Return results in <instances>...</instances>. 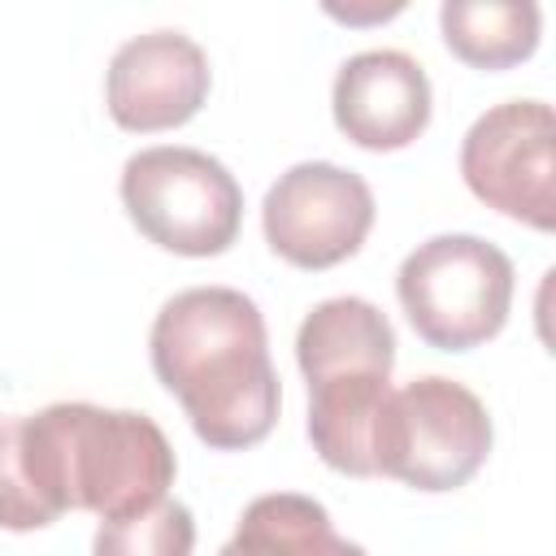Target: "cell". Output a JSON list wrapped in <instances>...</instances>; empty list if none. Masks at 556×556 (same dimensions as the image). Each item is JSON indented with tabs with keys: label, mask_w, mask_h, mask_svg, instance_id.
<instances>
[{
	"label": "cell",
	"mask_w": 556,
	"mask_h": 556,
	"mask_svg": "<svg viewBox=\"0 0 556 556\" xmlns=\"http://www.w3.org/2000/svg\"><path fill=\"white\" fill-rule=\"evenodd\" d=\"M374 478H395L413 491L465 486L491 452L486 404L443 374H426L391 391L374 421Z\"/></svg>",
	"instance_id": "277c9868"
},
{
	"label": "cell",
	"mask_w": 556,
	"mask_h": 556,
	"mask_svg": "<svg viewBox=\"0 0 556 556\" xmlns=\"http://www.w3.org/2000/svg\"><path fill=\"white\" fill-rule=\"evenodd\" d=\"M195 521L178 500H156L152 508L109 517L96 530L91 556H191Z\"/></svg>",
	"instance_id": "4fadbf2b"
},
{
	"label": "cell",
	"mask_w": 556,
	"mask_h": 556,
	"mask_svg": "<svg viewBox=\"0 0 556 556\" xmlns=\"http://www.w3.org/2000/svg\"><path fill=\"white\" fill-rule=\"evenodd\" d=\"M217 556H369V552L334 534L330 513L313 495L269 491L243 508L230 543Z\"/></svg>",
	"instance_id": "8fae6325"
},
{
	"label": "cell",
	"mask_w": 556,
	"mask_h": 556,
	"mask_svg": "<svg viewBox=\"0 0 556 556\" xmlns=\"http://www.w3.org/2000/svg\"><path fill=\"white\" fill-rule=\"evenodd\" d=\"M17 430L22 417H0V530H43L56 517L35 500L26 469H22V452H17Z\"/></svg>",
	"instance_id": "5bb4252c"
},
{
	"label": "cell",
	"mask_w": 556,
	"mask_h": 556,
	"mask_svg": "<svg viewBox=\"0 0 556 556\" xmlns=\"http://www.w3.org/2000/svg\"><path fill=\"white\" fill-rule=\"evenodd\" d=\"M208 56L182 30H148L126 39L104 74V104L122 130H174L208 100Z\"/></svg>",
	"instance_id": "9c48e42d"
},
{
	"label": "cell",
	"mask_w": 556,
	"mask_h": 556,
	"mask_svg": "<svg viewBox=\"0 0 556 556\" xmlns=\"http://www.w3.org/2000/svg\"><path fill=\"white\" fill-rule=\"evenodd\" d=\"M148 348L161 387L182 404L200 443L243 452L274 430L282 391L252 295L235 287H187L161 304Z\"/></svg>",
	"instance_id": "6da1fadb"
},
{
	"label": "cell",
	"mask_w": 556,
	"mask_h": 556,
	"mask_svg": "<svg viewBox=\"0 0 556 556\" xmlns=\"http://www.w3.org/2000/svg\"><path fill=\"white\" fill-rule=\"evenodd\" d=\"M295 361L308 378L313 452L352 478H374V421L391 395L395 330L361 295L321 300L295 334Z\"/></svg>",
	"instance_id": "3957f363"
},
{
	"label": "cell",
	"mask_w": 556,
	"mask_h": 556,
	"mask_svg": "<svg viewBox=\"0 0 556 556\" xmlns=\"http://www.w3.org/2000/svg\"><path fill=\"white\" fill-rule=\"evenodd\" d=\"M122 204L139 235L178 256H217L239 239L243 191L200 148H143L122 165Z\"/></svg>",
	"instance_id": "8992f818"
},
{
	"label": "cell",
	"mask_w": 556,
	"mask_h": 556,
	"mask_svg": "<svg viewBox=\"0 0 556 556\" xmlns=\"http://www.w3.org/2000/svg\"><path fill=\"white\" fill-rule=\"evenodd\" d=\"M443 43L473 70H508L539 48V4L534 0H443L439 9Z\"/></svg>",
	"instance_id": "7c38bea8"
},
{
	"label": "cell",
	"mask_w": 556,
	"mask_h": 556,
	"mask_svg": "<svg viewBox=\"0 0 556 556\" xmlns=\"http://www.w3.org/2000/svg\"><path fill=\"white\" fill-rule=\"evenodd\" d=\"M513 278V261L495 243L478 235H434L404 256L395 295L417 339L439 352H469L504 330Z\"/></svg>",
	"instance_id": "5b68a950"
},
{
	"label": "cell",
	"mask_w": 556,
	"mask_h": 556,
	"mask_svg": "<svg viewBox=\"0 0 556 556\" xmlns=\"http://www.w3.org/2000/svg\"><path fill=\"white\" fill-rule=\"evenodd\" d=\"M330 109L356 148L395 152L430 126V78L408 52L369 48L339 65Z\"/></svg>",
	"instance_id": "30bf717a"
},
{
	"label": "cell",
	"mask_w": 556,
	"mask_h": 556,
	"mask_svg": "<svg viewBox=\"0 0 556 556\" xmlns=\"http://www.w3.org/2000/svg\"><path fill=\"white\" fill-rule=\"evenodd\" d=\"M17 452L35 500L52 517L83 508L109 521L152 508L178 473L174 447L148 413L83 400H61L22 417Z\"/></svg>",
	"instance_id": "7a4b0ae2"
},
{
	"label": "cell",
	"mask_w": 556,
	"mask_h": 556,
	"mask_svg": "<svg viewBox=\"0 0 556 556\" xmlns=\"http://www.w3.org/2000/svg\"><path fill=\"white\" fill-rule=\"evenodd\" d=\"M265 243L295 269H330L361 252L374 226V191L356 169L300 161L265 191Z\"/></svg>",
	"instance_id": "ba28073f"
},
{
	"label": "cell",
	"mask_w": 556,
	"mask_h": 556,
	"mask_svg": "<svg viewBox=\"0 0 556 556\" xmlns=\"http://www.w3.org/2000/svg\"><path fill=\"white\" fill-rule=\"evenodd\" d=\"M465 187L495 213L534 230L556 226V122L543 100L486 109L460 143Z\"/></svg>",
	"instance_id": "52a82bcc"
}]
</instances>
